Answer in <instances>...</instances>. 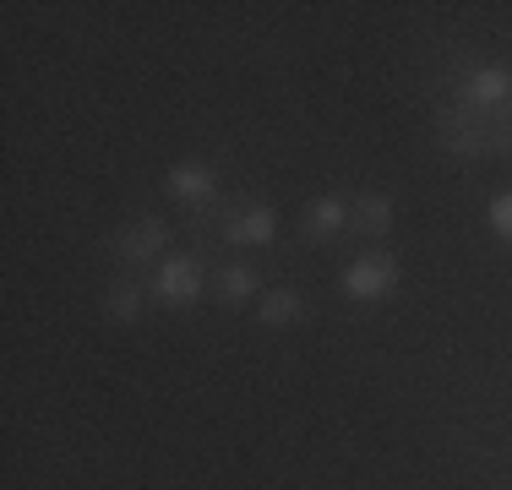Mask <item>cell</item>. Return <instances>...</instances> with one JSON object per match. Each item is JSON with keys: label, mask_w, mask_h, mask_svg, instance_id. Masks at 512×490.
<instances>
[{"label": "cell", "mask_w": 512, "mask_h": 490, "mask_svg": "<svg viewBox=\"0 0 512 490\" xmlns=\"http://www.w3.org/2000/svg\"><path fill=\"white\" fill-rule=\"evenodd\" d=\"M398 289V262L387 251H371V256H355L344 273V294L349 300H387Z\"/></svg>", "instance_id": "cell-1"}, {"label": "cell", "mask_w": 512, "mask_h": 490, "mask_svg": "<svg viewBox=\"0 0 512 490\" xmlns=\"http://www.w3.org/2000/svg\"><path fill=\"white\" fill-rule=\"evenodd\" d=\"M202 267L191 262V256H164L158 262V273H153V300L158 305H191L202 294Z\"/></svg>", "instance_id": "cell-2"}, {"label": "cell", "mask_w": 512, "mask_h": 490, "mask_svg": "<svg viewBox=\"0 0 512 490\" xmlns=\"http://www.w3.org/2000/svg\"><path fill=\"white\" fill-rule=\"evenodd\" d=\"M169 245V224L164 218H137L131 229H120L115 235V256L120 262H158Z\"/></svg>", "instance_id": "cell-3"}, {"label": "cell", "mask_w": 512, "mask_h": 490, "mask_svg": "<svg viewBox=\"0 0 512 490\" xmlns=\"http://www.w3.org/2000/svg\"><path fill=\"white\" fill-rule=\"evenodd\" d=\"M213 186H218V175H213V164H202V158H186V164H175L164 175V191L175 196V202H207L213 196Z\"/></svg>", "instance_id": "cell-4"}, {"label": "cell", "mask_w": 512, "mask_h": 490, "mask_svg": "<svg viewBox=\"0 0 512 490\" xmlns=\"http://www.w3.org/2000/svg\"><path fill=\"white\" fill-rule=\"evenodd\" d=\"M463 98L480 109H496L512 98V71L507 66H474L469 77H463Z\"/></svg>", "instance_id": "cell-5"}, {"label": "cell", "mask_w": 512, "mask_h": 490, "mask_svg": "<svg viewBox=\"0 0 512 490\" xmlns=\"http://www.w3.org/2000/svg\"><path fill=\"white\" fill-rule=\"evenodd\" d=\"M273 235H278V213H273L267 202H256V207H246V213H235V218H229V229H224L229 245H273Z\"/></svg>", "instance_id": "cell-6"}, {"label": "cell", "mask_w": 512, "mask_h": 490, "mask_svg": "<svg viewBox=\"0 0 512 490\" xmlns=\"http://www.w3.org/2000/svg\"><path fill=\"white\" fill-rule=\"evenodd\" d=\"M349 229H355V235H376V240H382L387 229H393V196L365 191L360 202L349 207Z\"/></svg>", "instance_id": "cell-7"}, {"label": "cell", "mask_w": 512, "mask_h": 490, "mask_svg": "<svg viewBox=\"0 0 512 490\" xmlns=\"http://www.w3.org/2000/svg\"><path fill=\"white\" fill-rule=\"evenodd\" d=\"M338 229H349V202H338V196H316L306 207V240H333Z\"/></svg>", "instance_id": "cell-8"}, {"label": "cell", "mask_w": 512, "mask_h": 490, "mask_svg": "<svg viewBox=\"0 0 512 490\" xmlns=\"http://www.w3.org/2000/svg\"><path fill=\"white\" fill-rule=\"evenodd\" d=\"M213 289H218V300L224 305H246L256 289H262V278H256V267L246 262H229V267H218L213 273Z\"/></svg>", "instance_id": "cell-9"}, {"label": "cell", "mask_w": 512, "mask_h": 490, "mask_svg": "<svg viewBox=\"0 0 512 490\" xmlns=\"http://www.w3.org/2000/svg\"><path fill=\"white\" fill-rule=\"evenodd\" d=\"M300 316H306V300H300L295 289H273V294H262V305H256V322L262 327H295Z\"/></svg>", "instance_id": "cell-10"}, {"label": "cell", "mask_w": 512, "mask_h": 490, "mask_svg": "<svg viewBox=\"0 0 512 490\" xmlns=\"http://www.w3.org/2000/svg\"><path fill=\"white\" fill-rule=\"evenodd\" d=\"M104 316L109 322H137L142 316V289L131 284V278H115V284L104 289Z\"/></svg>", "instance_id": "cell-11"}, {"label": "cell", "mask_w": 512, "mask_h": 490, "mask_svg": "<svg viewBox=\"0 0 512 490\" xmlns=\"http://www.w3.org/2000/svg\"><path fill=\"white\" fill-rule=\"evenodd\" d=\"M485 218H491L496 240H507V245H512V191H502V196H491V207H485Z\"/></svg>", "instance_id": "cell-12"}]
</instances>
